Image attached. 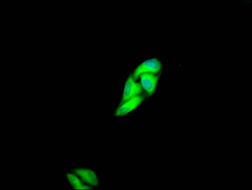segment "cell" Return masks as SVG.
Listing matches in <instances>:
<instances>
[{
    "label": "cell",
    "mask_w": 252,
    "mask_h": 190,
    "mask_svg": "<svg viewBox=\"0 0 252 190\" xmlns=\"http://www.w3.org/2000/svg\"><path fill=\"white\" fill-rule=\"evenodd\" d=\"M161 74L143 73L139 75L138 78L140 81V85L143 89L145 90L148 96H152L154 93L155 88L157 87L158 80Z\"/></svg>",
    "instance_id": "cell-3"
},
{
    "label": "cell",
    "mask_w": 252,
    "mask_h": 190,
    "mask_svg": "<svg viewBox=\"0 0 252 190\" xmlns=\"http://www.w3.org/2000/svg\"><path fill=\"white\" fill-rule=\"evenodd\" d=\"M145 99V97L143 96H139L135 97L134 99H130V100L126 102L120 106L118 110L116 111L115 115L116 116H123V115L127 114L128 113L134 110L138 106L140 105L142 102Z\"/></svg>",
    "instance_id": "cell-5"
},
{
    "label": "cell",
    "mask_w": 252,
    "mask_h": 190,
    "mask_svg": "<svg viewBox=\"0 0 252 190\" xmlns=\"http://www.w3.org/2000/svg\"><path fill=\"white\" fill-rule=\"evenodd\" d=\"M143 91V89L141 85L135 81L133 76H130L126 83L121 105L126 103V102L130 100V99L141 96Z\"/></svg>",
    "instance_id": "cell-1"
},
{
    "label": "cell",
    "mask_w": 252,
    "mask_h": 190,
    "mask_svg": "<svg viewBox=\"0 0 252 190\" xmlns=\"http://www.w3.org/2000/svg\"><path fill=\"white\" fill-rule=\"evenodd\" d=\"M67 178L71 186L75 190H91L94 189L93 187L86 186L83 184V182L81 179H79L76 175L73 174L66 173Z\"/></svg>",
    "instance_id": "cell-6"
},
{
    "label": "cell",
    "mask_w": 252,
    "mask_h": 190,
    "mask_svg": "<svg viewBox=\"0 0 252 190\" xmlns=\"http://www.w3.org/2000/svg\"><path fill=\"white\" fill-rule=\"evenodd\" d=\"M161 63L157 59H149L141 63L135 70L133 74V78H138L139 75L143 73H152L156 75L161 74Z\"/></svg>",
    "instance_id": "cell-2"
},
{
    "label": "cell",
    "mask_w": 252,
    "mask_h": 190,
    "mask_svg": "<svg viewBox=\"0 0 252 190\" xmlns=\"http://www.w3.org/2000/svg\"><path fill=\"white\" fill-rule=\"evenodd\" d=\"M72 173H75L76 175L79 176L83 183L94 187L98 185L99 182L97 176L91 169L76 168L73 169Z\"/></svg>",
    "instance_id": "cell-4"
}]
</instances>
